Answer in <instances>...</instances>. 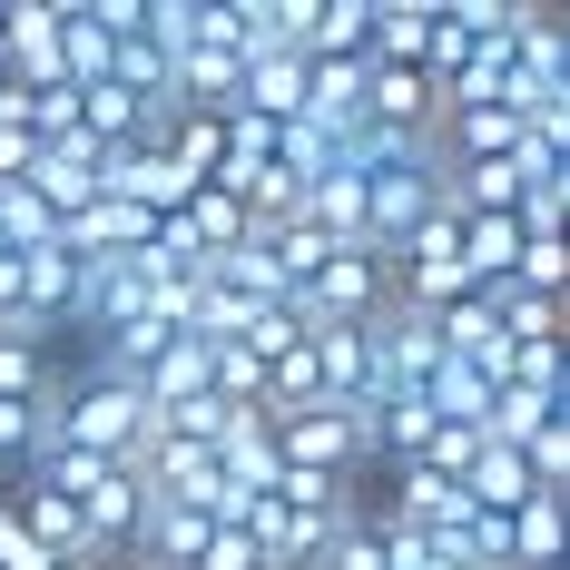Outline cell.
Masks as SVG:
<instances>
[{
    "instance_id": "ac0fdd59",
    "label": "cell",
    "mask_w": 570,
    "mask_h": 570,
    "mask_svg": "<svg viewBox=\"0 0 570 570\" xmlns=\"http://www.w3.org/2000/svg\"><path fill=\"white\" fill-rule=\"evenodd\" d=\"M256 570H305V561H256Z\"/></svg>"
},
{
    "instance_id": "e0dca14e",
    "label": "cell",
    "mask_w": 570,
    "mask_h": 570,
    "mask_svg": "<svg viewBox=\"0 0 570 570\" xmlns=\"http://www.w3.org/2000/svg\"><path fill=\"white\" fill-rule=\"evenodd\" d=\"M59 570H128V561H109V551H79V561H59Z\"/></svg>"
},
{
    "instance_id": "6da1fadb",
    "label": "cell",
    "mask_w": 570,
    "mask_h": 570,
    "mask_svg": "<svg viewBox=\"0 0 570 570\" xmlns=\"http://www.w3.org/2000/svg\"><path fill=\"white\" fill-rule=\"evenodd\" d=\"M285 305H295V325H305V335H315V325H374V315L394 305V266H384L374 246H335V256L295 285Z\"/></svg>"
},
{
    "instance_id": "8fae6325",
    "label": "cell",
    "mask_w": 570,
    "mask_h": 570,
    "mask_svg": "<svg viewBox=\"0 0 570 570\" xmlns=\"http://www.w3.org/2000/svg\"><path fill=\"white\" fill-rule=\"evenodd\" d=\"M541 423H570V394H521V384H492V413H482V443H531Z\"/></svg>"
},
{
    "instance_id": "9c48e42d",
    "label": "cell",
    "mask_w": 570,
    "mask_h": 570,
    "mask_svg": "<svg viewBox=\"0 0 570 570\" xmlns=\"http://www.w3.org/2000/svg\"><path fill=\"white\" fill-rule=\"evenodd\" d=\"M462 502H472V512H521V502H531V472H521L512 443H482V453H472V472H462Z\"/></svg>"
},
{
    "instance_id": "7a4b0ae2",
    "label": "cell",
    "mask_w": 570,
    "mask_h": 570,
    "mask_svg": "<svg viewBox=\"0 0 570 570\" xmlns=\"http://www.w3.org/2000/svg\"><path fill=\"white\" fill-rule=\"evenodd\" d=\"M276 462H285V472H315V482H364V453H354V413H344V403L285 413V423H276Z\"/></svg>"
},
{
    "instance_id": "7c38bea8",
    "label": "cell",
    "mask_w": 570,
    "mask_h": 570,
    "mask_svg": "<svg viewBox=\"0 0 570 570\" xmlns=\"http://www.w3.org/2000/svg\"><path fill=\"white\" fill-rule=\"evenodd\" d=\"M177 217H187V236H197V256H227V246H246V207H236V187H197Z\"/></svg>"
},
{
    "instance_id": "5bb4252c",
    "label": "cell",
    "mask_w": 570,
    "mask_h": 570,
    "mask_svg": "<svg viewBox=\"0 0 570 570\" xmlns=\"http://www.w3.org/2000/svg\"><path fill=\"white\" fill-rule=\"evenodd\" d=\"M512 285H521V295H561V305H570V236H521Z\"/></svg>"
},
{
    "instance_id": "ffe728a7",
    "label": "cell",
    "mask_w": 570,
    "mask_h": 570,
    "mask_svg": "<svg viewBox=\"0 0 570 570\" xmlns=\"http://www.w3.org/2000/svg\"><path fill=\"white\" fill-rule=\"evenodd\" d=\"M128 570H138V561H128Z\"/></svg>"
},
{
    "instance_id": "ba28073f",
    "label": "cell",
    "mask_w": 570,
    "mask_h": 570,
    "mask_svg": "<svg viewBox=\"0 0 570 570\" xmlns=\"http://www.w3.org/2000/svg\"><path fill=\"white\" fill-rule=\"evenodd\" d=\"M364 30H374V0H305L295 50L305 59H364Z\"/></svg>"
},
{
    "instance_id": "2e32d148",
    "label": "cell",
    "mask_w": 570,
    "mask_h": 570,
    "mask_svg": "<svg viewBox=\"0 0 570 570\" xmlns=\"http://www.w3.org/2000/svg\"><path fill=\"white\" fill-rule=\"evenodd\" d=\"M295 344H305L295 305H256V325H246V354H256V364H276V354H295Z\"/></svg>"
},
{
    "instance_id": "30bf717a",
    "label": "cell",
    "mask_w": 570,
    "mask_h": 570,
    "mask_svg": "<svg viewBox=\"0 0 570 570\" xmlns=\"http://www.w3.org/2000/svg\"><path fill=\"white\" fill-rule=\"evenodd\" d=\"M109 50H118V40L89 20V0H59V79H69V89L109 79Z\"/></svg>"
},
{
    "instance_id": "277c9868",
    "label": "cell",
    "mask_w": 570,
    "mask_h": 570,
    "mask_svg": "<svg viewBox=\"0 0 570 570\" xmlns=\"http://www.w3.org/2000/svg\"><path fill=\"white\" fill-rule=\"evenodd\" d=\"M79 521H89V551L128 561V541H138V521H148V482H138L128 462H99V482L79 492Z\"/></svg>"
},
{
    "instance_id": "9a60e30c",
    "label": "cell",
    "mask_w": 570,
    "mask_h": 570,
    "mask_svg": "<svg viewBox=\"0 0 570 570\" xmlns=\"http://www.w3.org/2000/svg\"><path fill=\"white\" fill-rule=\"evenodd\" d=\"M40 384H50V354L20 344V335H0V403H30Z\"/></svg>"
},
{
    "instance_id": "52a82bcc",
    "label": "cell",
    "mask_w": 570,
    "mask_h": 570,
    "mask_svg": "<svg viewBox=\"0 0 570 570\" xmlns=\"http://www.w3.org/2000/svg\"><path fill=\"white\" fill-rule=\"evenodd\" d=\"M502 531H512V570H561L570 502H561V492H531L521 512H502Z\"/></svg>"
},
{
    "instance_id": "8992f818",
    "label": "cell",
    "mask_w": 570,
    "mask_h": 570,
    "mask_svg": "<svg viewBox=\"0 0 570 570\" xmlns=\"http://www.w3.org/2000/svg\"><path fill=\"white\" fill-rule=\"evenodd\" d=\"M197 551H207V512L148 492V521H138V541H128V561L138 570H197Z\"/></svg>"
},
{
    "instance_id": "3957f363",
    "label": "cell",
    "mask_w": 570,
    "mask_h": 570,
    "mask_svg": "<svg viewBox=\"0 0 570 570\" xmlns=\"http://www.w3.org/2000/svg\"><path fill=\"white\" fill-rule=\"evenodd\" d=\"M0 69L20 99L59 79V0H0Z\"/></svg>"
},
{
    "instance_id": "4fadbf2b",
    "label": "cell",
    "mask_w": 570,
    "mask_h": 570,
    "mask_svg": "<svg viewBox=\"0 0 570 570\" xmlns=\"http://www.w3.org/2000/svg\"><path fill=\"white\" fill-rule=\"evenodd\" d=\"M207 276L227 285V295H246V305H285V276H276V256L246 236V246H227V256H207Z\"/></svg>"
},
{
    "instance_id": "d6986e66",
    "label": "cell",
    "mask_w": 570,
    "mask_h": 570,
    "mask_svg": "<svg viewBox=\"0 0 570 570\" xmlns=\"http://www.w3.org/2000/svg\"><path fill=\"white\" fill-rule=\"evenodd\" d=\"M0 79H10V69H0Z\"/></svg>"
},
{
    "instance_id": "5b68a950",
    "label": "cell",
    "mask_w": 570,
    "mask_h": 570,
    "mask_svg": "<svg viewBox=\"0 0 570 570\" xmlns=\"http://www.w3.org/2000/svg\"><path fill=\"white\" fill-rule=\"evenodd\" d=\"M207 462H217V482H236V492H276V482H285L276 423H266V413H227V433L207 443Z\"/></svg>"
}]
</instances>
